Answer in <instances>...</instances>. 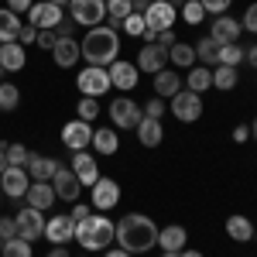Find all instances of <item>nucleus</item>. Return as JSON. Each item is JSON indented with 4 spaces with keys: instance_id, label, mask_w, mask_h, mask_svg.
<instances>
[{
    "instance_id": "obj_29",
    "label": "nucleus",
    "mask_w": 257,
    "mask_h": 257,
    "mask_svg": "<svg viewBox=\"0 0 257 257\" xmlns=\"http://www.w3.org/2000/svg\"><path fill=\"white\" fill-rule=\"evenodd\" d=\"M21 18L11 11V7H0V45H7V41H18L21 35Z\"/></svg>"
},
{
    "instance_id": "obj_21",
    "label": "nucleus",
    "mask_w": 257,
    "mask_h": 257,
    "mask_svg": "<svg viewBox=\"0 0 257 257\" xmlns=\"http://www.w3.org/2000/svg\"><path fill=\"white\" fill-rule=\"evenodd\" d=\"M185 240H189V233H185V226H178V223H172V226L158 230L161 254H178V250H185Z\"/></svg>"
},
{
    "instance_id": "obj_48",
    "label": "nucleus",
    "mask_w": 257,
    "mask_h": 257,
    "mask_svg": "<svg viewBox=\"0 0 257 257\" xmlns=\"http://www.w3.org/2000/svg\"><path fill=\"white\" fill-rule=\"evenodd\" d=\"M175 41H178L175 28H168V31H158V41H155V45H161V48H172Z\"/></svg>"
},
{
    "instance_id": "obj_52",
    "label": "nucleus",
    "mask_w": 257,
    "mask_h": 257,
    "mask_svg": "<svg viewBox=\"0 0 257 257\" xmlns=\"http://www.w3.org/2000/svg\"><path fill=\"white\" fill-rule=\"evenodd\" d=\"M247 138H250V127H247V123H240V127H233V141H237V144H243Z\"/></svg>"
},
{
    "instance_id": "obj_55",
    "label": "nucleus",
    "mask_w": 257,
    "mask_h": 257,
    "mask_svg": "<svg viewBox=\"0 0 257 257\" xmlns=\"http://www.w3.org/2000/svg\"><path fill=\"white\" fill-rule=\"evenodd\" d=\"M7 168H11V165H7V155H4V141H0V175H4Z\"/></svg>"
},
{
    "instance_id": "obj_53",
    "label": "nucleus",
    "mask_w": 257,
    "mask_h": 257,
    "mask_svg": "<svg viewBox=\"0 0 257 257\" xmlns=\"http://www.w3.org/2000/svg\"><path fill=\"white\" fill-rule=\"evenodd\" d=\"M131 7H134V11H138V14H144V11H148V7H151V0H131Z\"/></svg>"
},
{
    "instance_id": "obj_11",
    "label": "nucleus",
    "mask_w": 257,
    "mask_h": 257,
    "mask_svg": "<svg viewBox=\"0 0 257 257\" xmlns=\"http://www.w3.org/2000/svg\"><path fill=\"white\" fill-rule=\"evenodd\" d=\"M52 189H55V199H65V202H79V196H82V185L76 178V172L65 168V165H59V172L52 175Z\"/></svg>"
},
{
    "instance_id": "obj_59",
    "label": "nucleus",
    "mask_w": 257,
    "mask_h": 257,
    "mask_svg": "<svg viewBox=\"0 0 257 257\" xmlns=\"http://www.w3.org/2000/svg\"><path fill=\"white\" fill-rule=\"evenodd\" d=\"M250 138L257 141V120H254V123H250Z\"/></svg>"
},
{
    "instance_id": "obj_44",
    "label": "nucleus",
    "mask_w": 257,
    "mask_h": 257,
    "mask_svg": "<svg viewBox=\"0 0 257 257\" xmlns=\"http://www.w3.org/2000/svg\"><path fill=\"white\" fill-rule=\"evenodd\" d=\"M240 28H247L250 35H257V0L243 11V18H240Z\"/></svg>"
},
{
    "instance_id": "obj_34",
    "label": "nucleus",
    "mask_w": 257,
    "mask_h": 257,
    "mask_svg": "<svg viewBox=\"0 0 257 257\" xmlns=\"http://www.w3.org/2000/svg\"><path fill=\"white\" fill-rule=\"evenodd\" d=\"M134 7H131V0H106V14H110V28L117 31L120 28V21L127 18Z\"/></svg>"
},
{
    "instance_id": "obj_56",
    "label": "nucleus",
    "mask_w": 257,
    "mask_h": 257,
    "mask_svg": "<svg viewBox=\"0 0 257 257\" xmlns=\"http://www.w3.org/2000/svg\"><path fill=\"white\" fill-rule=\"evenodd\" d=\"M45 257H69V250H65V247H52Z\"/></svg>"
},
{
    "instance_id": "obj_19",
    "label": "nucleus",
    "mask_w": 257,
    "mask_h": 257,
    "mask_svg": "<svg viewBox=\"0 0 257 257\" xmlns=\"http://www.w3.org/2000/svg\"><path fill=\"white\" fill-rule=\"evenodd\" d=\"M52 59H55L59 69H72V65L82 59L79 41H76V38H59V41H55V48H52Z\"/></svg>"
},
{
    "instance_id": "obj_14",
    "label": "nucleus",
    "mask_w": 257,
    "mask_h": 257,
    "mask_svg": "<svg viewBox=\"0 0 257 257\" xmlns=\"http://www.w3.org/2000/svg\"><path fill=\"white\" fill-rule=\"evenodd\" d=\"M72 233H76V223H72L69 213H59V216L45 219V237L52 240V247H65L72 240Z\"/></svg>"
},
{
    "instance_id": "obj_15",
    "label": "nucleus",
    "mask_w": 257,
    "mask_h": 257,
    "mask_svg": "<svg viewBox=\"0 0 257 257\" xmlns=\"http://www.w3.org/2000/svg\"><path fill=\"white\" fill-rule=\"evenodd\" d=\"M106 72H110V86H117L120 93H131V89L138 86V65H134V62H120L117 59Z\"/></svg>"
},
{
    "instance_id": "obj_46",
    "label": "nucleus",
    "mask_w": 257,
    "mask_h": 257,
    "mask_svg": "<svg viewBox=\"0 0 257 257\" xmlns=\"http://www.w3.org/2000/svg\"><path fill=\"white\" fill-rule=\"evenodd\" d=\"M35 41H38V28H35V24H24V28H21V35H18V45L28 48V45H35Z\"/></svg>"
},
{
    "instance_id": "obj_57",
    "label": "nucleus",
    "mask_w": 257,
    "mask_h": 257,
    "mask_svg": "<svg viewBox=\"0 0 257 257\" xmlns=\"http://www.w3.org/2000/svg\"><path fill=\"white\" fill-rule=\"evenodd\" d=\"M103 257H131V254H127L123 247H117V250H110V247H106V254H103Z\"/></svg>"
},
{
    "instance_id": "obj_47",
    "label": "nucleus",
    "mask_w": 257,
    "mask_h": 257,
    "mask_svg": "<svg viewBox=\"0 0 257 257\" xmlns=\"http://www.w3.org/2000/svg\"><path fill=\"white\" fill-rule=\"evenodd\" d=\"M55 41H59L55 31H38V48H48V52H52V48H55Z\"/></svg>"
},
{
    "instance_id": "obj_40",
    "label": "nucleus",
    "mask_w": 257,
    "mask_h": 257,
    "mask_svg": "<svg viewBox=\"0 0 257 257\" xmlns=\"http://www.w3.org/2000/svg\"><path fill=\"white\" fill-rule=\"evenodd\" d=\"M76 110H79V120L93 123V120L99 117V99H96V96H82L79 103H76Z\"/></svg>"
},
{
    "instance_id": "obj_3",
    "label": "nucleus",
    "mask_w": 257,
    "mask_h": 257,
    "mask_svg": "<svg viewBox=\"0 0 257 257\" xmlns=\"http://www.w3.org/2000/svg\"><path fill=\"white\" fill-rule=\"evenodd\" d=\"M72 240H79L82 250H106V247H110V240H117V223H110V216L89 213L86 219L76 223Z\"/></svg>"
},
{
    "instance_id": "obj_12",
    "label": "nucleus",
    "mask_w": 257,
    "mask_h": 257,
    "mask_svg": "<svg viewBox=\"0 0 257 257\" xmlns=\"http://www.w3.org/2000/svg\"><path fill=\"white\" fill-rule=\"evenodd\" d=\"M175 18H178V11L168 0H151V7L144 11V24H148L151 31H168V28H175Z\"/></svg>"
},
{
    "instance_id": "obj_41",
    "label": "nucleus",
    "mask_w": 257,
    "mask_h": 257,
    "mask_svg": "<svg viewBox=\"0 0 257 257\" xmlns=\"http://www.w3.org/2000/svg\"><path fill=\"white\" fill-rule=\"evenodd\" d=\"M202 18H206V11H202V4H199V0H189V4L182 7V21H185V24H192V28H196V24H202Z\"/></svg>"
},
{
    "instance_id": "obj_1",
    "label": "nucleus",
    "mask_w": 257,
    "mask_h": 257,
    "mask_svg": "<svg viewBox=\"0 0 257 257\" xmlns=\"http://www.w3.org/2000/svg\"><path fill=\"white\" fill-rule=\"evenodd\" d=\"M117 243L127 254H144L151 247H158V226L155 219L144 213H127L117 223Z\"/></svg>"
},
{
    "instance_id": "obj_30",
    "label": "nucleus",
    "mask_w": 257,
    "mask_h": 257,
    "mask_svg": "<svg viewBox=\"0 0 257 257\" xmlns=\"http://www.w3.org/2000/svg\"><path fill=\"white\" fill-rule=\"evenodd\" d=\"M93 148H96V155H103V158L117 155V151H120L117 131H110V127H103V131H93Z\"/></svg>"
},
{
    "instance_id": "obj_9",
    "label": "nucleus",
    "mask_w": 257,
    "mask_h": 257,
    "mask_svg": "<svg viewBox=\"0 0 257 257\" xmlns=\"http://www.w3.org/2000/svg\"><path fill=\"white\" fill-rule=\"evenodd\" d=\"M62 7L59 4H48V0H41V4H31V11H28V24H35L38 31H55L62 24Z\"/></svg>"
},
{
    "instance_id": "obj_2",
    "label": "nucleus",
    "mask_w": 257,
    "mask_h": 257,
    "mask_svg": "<svg viewBox=\"0 0 257 257\" xmlns=\"http://www.w3.org/2000/svg\"><path fill=\"white\" fill-rule=\"evenodd\" d=\"M82 48V59L89 62V65H103V69H110L120 55V38L117 31L110 28V24H99V28H89L79 41Z\"/></svg>"
},
{
    "instance_id": "obj_60",
    "label": "nucleus",
    "mask_w": 257,
    "mask_h": 257,
    "mask_svg": "<svg viewBox=\"0 0 257 257\" xmlns=\"http://www.w3.org/2000/svg\"><path fill=\"white\" fill-rule=\"evenodd\" d=\"M48 4H59V7H62V4H69V0H48Z\"/></svg>"
},
{
    "instance_id": "obj_51",
    "label": "nucleus",
    "mask_w": 257,
    "mask_h": 257,
    "mask_svg": "<svg viewBox=\"0 0 257 257\" xmlns=\"http://www.w3.org/2000/svg\"><path fill=\"white\" fill-rule=\"evenodd\" d=\"M72 31H76V21H72V18L62 21L59 28H55V35H59V38H72Z\"/></svg>"
},
{
    "instance_id": "obj_16",
    "label": "nucleus",
    "mask_w": 257,
    "mask_h": 257,
    "mask_svg": "<svg viewBox=\"0 0 257 257\" xmlns=\"http://www.w3.org/2000/svg\"><path fill=\"white\" fill-rule=\"evenodd\" d=\"M72 172H76V178H79V185H93L99 178V165L96 158L89 155V151H72V165H69Z\"/></svg>"
},
{
    "instance_id": "obj_43",
    "label": "nucleus",
    "mask_w": 257,
    "mask_h": 257,
    "mask_svg": "<svg viewBox=\"0 0 257 257\" xmlns=\"http://www.w3.org/2000/svg\"><path fill=\"white\" fill-rule=\"evenodd\" d=\"M199 4H202V11H206V14L219 18V14H226V11H230V4H233V0H199Z\"/></svg>"
},
{
    "instance_id": "obj_26",
    "label": "nucleus",
    "mask_w": 257,
    "mask_h": 257,
    "mask_svg": "<svg viewBox=\"0 0 257 257\" xmlns=\"http://www.w3.org/2000/svg\"><path fill=\"white\" fill-rule=\"evenodd\" d=\"M59 172V161L45 158V155H28V175L35 182H52V175Z\"/></svg>"
},
{
    "instance_id": "obj_10",
    "label": "nucleus",
    "mask_w": 257,
    "mask_h": 257,
    "mask_svg": "<svg viewBox=\"0 0 257 257\" xmlns=\"http://www.w3.org/2000/svg\"><path fill=\"white\" fill-rule=\"evenodd\" d=\"M62 144L69 148V151H86L89 144H93V123H86V120H69L65 127H62Z\"/></svg>"
},
{
    "instance_id": "obj_38",
    "label": "nucleus",
    "mask_w": 257,
    "mask_h": 257,
    "mask_svg": "<svg viewBox=\"0 0 257 257\" xmlns=\"http://www.w3.org/2000/svg\"><path fill=\"white\" fill-rule=\"evenodd\" d=\"M4 155H7V165L11 168H28V148L24 144H4Z\"/></svg>"
},
{
    "instance_id": "obj_58",
    "label": "nucleus",
    "mask_w": 257,
    "mask_h": 257,
    "mask_svg": "<svg viewBox=\"0 0 257 257\" xmlns=\"http://www.w3.org/2000/svg\"><path fill=\"white\" fill-rule=\"evenodd\" d=\"M178 257H202L199 250H178Z\"/></svg>"
},
{
    "instance_id": "obj_7",
    "label": "nucleus",
    "mask_w": 257,
    "mask_h": 257,
    "mask_svg": "<svg viewBox=\"0 0 257 257\" xmlns=\"http://www.w3.org/2000/svg\"><path fill=\"white\" fill-rule=\"evenodd\" d=\"M168 106H172V113H175L182 123H196L202 117V96L192 93V89H178L175 96L168 99Z\"/></svg>"
},
{
    "instance_id": "obj_13",
    "label": "nucleus",
    "mask_w": 257,
    "mask_h": 257,
    "mask_svg": "<svg viewBox=\"0 0 257 257\" xmlns=\"http://www.w3.org/2000/svg\"><path fill=\"white\" fill-rule=\"evenodd\" d=\"M89 189H93V209H99V213H110V209L120 202V185L113 182V178L99 175Z\"/></svg>"
},
{
    "instance_id": "obj_24",
    "label": "nucleus",
    "mask_w": 257,
    "mask_h": 257,
    "mask_svg": "<svg viewBox=\"0 0 257 257\" xmlns=\"http://www.w3.org/2000/svg\"><path fill=\"white\" fill-rule=\"evenodd\" d=\"M178 89H185V82H182V76H178L175 69H161V72H155V96L172 99Z\"/></svg>"
},
{
    "instance_id": "obj_31",
    "label": "nucleus",
    "mask_w": 257,
    "mask_h": 257,
    "mask_svg": "<svg viewBox=\"0 0 257 257\" xmlns=\"http://www.w3.org/2000/svg\"><path fill=\"white\" fill-rule=\"evenodd\" d=\"M168 62L175 69H192L196 65V45H185V41H175L168 48Z\"/></svg>"
},
{
    "instance_id": "obj_27",
    "label": "nucleus",
    "mask_w": 257,
    "mask_h": 257,
    "mask_svg": "<svg viewBox=\"0 0 257 257\" xmlns=\"http://www.w3.org/2000/svg\"><path fill=\"white\" fill-rule=\"evenodd\" d=\"M226 237L237 240V243H247V240H254V223H250L247 216H240V213L226 216Z\"/></svg>"
},
{
    "instance_id": "obj_63",
    "label": "nucleus",
    "mask_w": 257,
    "mask_h": 257,
    "mask_svg": "<svg viewBox=\"0 0 257 257\" xmlns=\"http://www.w3.org/2000/svg\"><path fill=\"white\" fill-rule=\"evenodd\" d=\"M254 240H257V230H254Z\"/></svg>"
},
{
    "instance_id": "obj_6",
    "label": "nucleus",
    "mask_w": 257,
    "mask_h": 257,
    "mask_svg": "<svg viewBox=\"0 0 257 257\" xmlns=\"http://www.w3.org/2000/svg\"><path fill=\"white\" fill-rule=\"evenodd\" d=\"M76 86H79L82 96H103V93H110V72L103 69V65H86L79 76H76Z\"/></svg>"
},
{
    "instance_id": "obj_17",
    "label": "nucleus",
    "mask_w": 257,
    "mask_h": 257,
    "mask_svg": "<svg viewBox=\"0 0 257 257\" xmlns=\"http://www.w3.org/2000/svg\"><path fill=\"white\" fill-rule=\"evenodd\" d=\"M165 62H168V48H161V45H144L134 65H138L141 72H151V76H155V72H161V69H168Z\"/></svg>"
},
{
    "instance_id": "obj_62",
    "label": "nucleus",
    "mask_w": 257,
    "mask_h": 257,
    "mask_svg": "<svg viewBox=\"0 0 257 257\" xmlns=\"http://www.w3.org/2000/svg\"><path fill=\"white\" fill-rule=\"evenodd\" d=\"M0 199H4V189H0Z\"/></svg>"
},
{
    "instance_id": "obj_32",
    "label": "nucleus",
    "mask_w": 257,
    "mask_h": 257,
    "mask_svg": "<svg viewBox=\"0 0 257 257\" xmlns=\"http://www.w3.org/2000/svg\"><path fill=\"white\" fill-rule=\"evenodd\" d=\"M219 48H223V45H219V41H213L209 35H206V38H199V41H196V59H199V62H206V65H219Z\"/></svg>"
},
{
    "instance_id": "obj_20",
    "label": "nucleus",
    "mask_w": 257,
    "mask_h": 257,
    "mask_svg": "<svg viewBox=\"0 0 257 257\" xmlns=\"http://www.w3.org/2000/svg\"><path fill=\"white\" fill-rule=\"evenodd\" d=\"M240 21L237 18H230V14H219L216 21H213V31H209V38L219 41V45H233V41L240 38Z\"/></svg>"
},
{
    "instance_id": "obj_23",
    "label": "nucleus",
    "mask_w": 257,
    "mask_h": 257,
    "mask_svg": "<svg viewBox=\"0 0 257 257\" xmlns=\"http://www.w3.org/2000/svg\"><path fill=\"white\" fill-rule=\"evenodd\" d=\"M24 196H28V206H35L41 213L55 206V189H52V182H31Z\"/></svg>"
},
{
    "instance_id": "obj_25",
    "label": "nucleus",
    "mask_w": 257,
    "mask_h": 257,
    "mask_svg": "<svg viewBox=\"0 0 257 257\" xmlns=\"http://www.w3.org/2000/svg\"><path fill=\"white\" fill-rule=\"evenodd\" d=\"M134 131H138V141L144 144V148H158L161 141H165V123H161V120L144 117L138 127H134Z\"/></svg>"
},
{
    "instance_id": "obj_8",
    "label": "nucleus",
    "mask_w": 257,
    "mask_h": 257,
    "mask_svg": "<svg viewBox=\"0 0 257 257\" xmlns=\"http://www.w3.org/2000/svg\"><path fill=\"white\" fill-rule=\"evenodd\" d=\"M14 226H18V237L21 240H41L45 237V213L35 209V206H24L18 216H14Z\"/></svg>"
},
{
    "instance_id": "obj_64",
    "label": "nucleus",
    "mask_w": 257,
    "mask_h": 257,
    "mask_svg": "<svg viewBox=\"0 0 257 257\" xmlns=\"http://www.w3.org/2000/svg\"><path fill=\"white\" fill-rule=\"evenodd\" d=\"M185 4H189V0H185Z\"/></svg>"
},
{
    "instance_id": "obj_22",
    "label": "nucleus",
    "mask_w": 257,
    "mask_h": 257,
    "mask_svg": "<svg viewBox=\"0 0 257 257\" xmlns=\"http://www.w3.org/2000/svg\"><path fill=\"white\" fill-rule=\"evenodd\" d=\"M24 65H28V52H24V45H18V41L0 45V69H4V72H21Z\"/></svg>"
},
{
    "instance_id": "obj_33",
    "label": "nucleus",
    "mask_w": 257,
    "mask_h": 257,
    "mask_svg": "<svg viewBox=\"0 0 257 257\" xmlns=\"http://www.w3.org/2000/svg\"><path fill=\"white\" fill-rule=\"evenodd\" d=\"M237 69H233V65H216V69H213V89H223V93H226V89H233V86H237Z\"/></svg>"
},
{
    "instance_id": "obj_5",
    "label": "nucleus",
    "mask_w": 257,
    "mask_h": 257,
    "mask_svg": "<svg viewBox=\"0 0 257 257\" xmlns=\"http://www.w3.org/2000/svg\"><path fill=\"white\" fill-rule=\"evenodd\" d=\"M141 120H144V110H141V103H134L131 96H117L110 103V123H113V127L134 131Z\"/></svg>"
},
{
    "instance_id": "obj_42",
    "label": "nucleus",
    "mask_w": 257,
    "mask_h": 257,
    "mask_svg": "<svg viewBox=\"0 0 257 257\" xmlns=\"http://www.w3.org/2000/svg\"><path fill=\"white\" fill-rule=\"evenodd\" d=\"M141 110H144V117H151V120H161V117H165V99H161V96L148 99V103H144Z\"/></svg>"
},
{
    "instance_id": "obj_61",
    "label": "nucleus",
    "mask_w": 257,
    "mask_h": 257,
    "mask_svg": "<svg viewBox=\"0 0 257 257\" xmlns=\"http://www.w3.org/2000/svg\"><path fill=\"white\" fill-rule=\"evenodd\" d=\"M161 257H178V254H161Z\"/></svg>"
},
{
    "instance_id": "obj_37",
    "label": "nucleus",
    "mask_w": 257,
    "mask_h": 257,
    "mask_svg": "<svg viewBox=\"0 0 257 257\" xmlns=\"http://www.w3.org/2000/svg\"><path fill=\"white\" fill-rule=\"evenodd\" d=\"M243 59H247V48H240L237 41H233V45H223V48H219V65H233V69H237Z\"/></svg>"
},
{
    "instance_id": "obj_18",
    "label": "nucleus",
    "mask_w": 257,
    "mask_h": 257,
    "mask_svg": "<svg viewBox=\"0 0 257 257\" xmlns=\"http://www.w3.org/2000/svg\"><path fill=\"white\" fill-rule=\"evenodd\" d=\"M0 189L7 199H24L28 192V168H7L0 175Z\"/></svg>"
},
{
    "instance_id": "obj_4",
    "label": "nucleus",
    "mask_w": 257,
    "mask_h": 257,
    "mask_svg": "<svg viewBox=\"0 0 257 257\" xmlns=\"http://www.w3.org/2000/svg\"><path fill=\"white\" fill-rule=\"evenodd\" d=\"M69 18L79 28H99L106 21V0H69Z\"/></svg>"
},
{
    "instance_id": "obj_54",
    "label": "nucleus",
    "mask_w": 257,
    "mask_h": 257,
    "mask_svg": "<svg viewBox=\"0 0 257 257\" xmlns=\"http://www.w3.org/2000/svg\"><path fill=\"white\" fill-rule=\"evenodd\" d=\"M243 62H250V65L257 69V45H250V48H247V59H243Z\"/></svg>"
},
{
    "instance_id": "obj_49",
    "label": "nucleus",
    "mask_w": 257,
    "mask_h": 257,
    "mask_svg": "<svg viewBox=\"0 0 257 257\" xmlns=\"http://www.w3.org/2000/svg\"><path fill=\"white\" fill-rule=\"evenodd\" d=\"M89 213H93V209H89L86 202H72V213H69V216H72V223H79V219H86Z\"/></svg>"
},
{
    "instance_id": "obj_28",
    "label": "nucleus",
    "mask_w": 257,
    "mask_h": 257,
    "mask_svg": "<svg viewBox=\"0 0 257 257\" xmlns=\"http://www.w3.org/2000/svg\"><path fill=\"white\" fill-rule=\"evenodd\" d=\"M185 89H192V93H206V89H213V72L206 69V65H192V69H185Z\"/></svg>"
},
{
    "instance_id": "obj_36",
    "label": "nucleus",
    "mask_w": 257,
    "mask_h": 257,
    "mask_svg": "<svg viewBox=\"0 0 257 257\" xmlns=\"http://www.w3.org/2000/svg\"><path fill=\"white\" fill-rule=\"evenodd\" d=\"M18 103H21V89L14 86V82H0V110L11 113Z\"/></svg>"
},
{
    "instance_id": "obj_35",
    "label": "nucleus",
    "mask_w": 257,
    "mask_h": 257,
    "mask_svg": "<svg viewBox=\"0 0 257 257\" xmlns=\"http://www.w3.org/2000/svg\"><path fill=\"white\" fill-rule=\"evenodd\" d=\"M0 257H31V243L21 240V237L4 240V243H0Z\"/></svg>"
},
{
    "instance_id": "obj_45",
    "label": "nucleus",
    "mask_w": 257,
    "mask_h": 257,
    "mask_svg": "<svg viewBox=\"0 0 257 257\" xmlns=\"http://www.w3.org/2000/svg\"><path fill=\"white\" fill-rule=\"evenodd\" d=\"M14 237H18L14 216H0V240H14Z\"/></svg>"
},
{
    "instance_id": "obj_39",
    "label": "nucleus",
    "mask_w": 257,
    "mask_h": 257,
    "mask_svg": "<svg viewBox=\"0 0 257 257\" xmlns=\"http://www.w3.org/2000/svg\"><path fill=\"white\" fill-rule=\"evenodd\" d=\"M120 28H123V35H131V38H141L148 24H144V14H138V11H131L127 18L120 21Z\"/></svg>"
},
{
    "instance_id": "obj_50",
    "label": "nucleus",
    "mask_w": 257,
    "mask_h": 257,
    "mask_svg": "<svg viewBox=\"0 0 257 257\" xmlns=\"http://www.w3.org/2000/svg\"><path fill=\"white\" fill-rule=\"evenodd\" d=\"M31 4H35V0H7V7H11L14 14H28V11H31Z\"/></svg>"
}]
</instances>
